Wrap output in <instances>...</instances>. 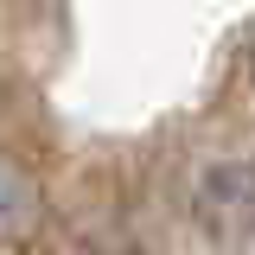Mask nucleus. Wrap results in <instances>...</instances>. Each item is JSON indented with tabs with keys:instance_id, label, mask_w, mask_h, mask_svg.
I'll return each mask as SVG.
<instances>
[{
	"instance_id": "nucleus-2",
	"label": "nucleus",
	"mask_w": 255,
	"mask_h": 255,
	"mask_svg": "<svg viewBox=\"0 0 255 255\" xmlns=\"http://www.w3.org/2000/svg\"><path fill=\"white\" fill-rule=\"evenodd\" d=\"M204 217L223 230H249L255 223V166H223L204 185Z\"/></svg>"
},
{
	"instance_id": "nucleus-1",
	"label": "nucleus",
	"mask_w": 255,
	"mask_h": 255,
	"mask_svg": "<svg viewBox=\"0 0 255 255\" xmlns=\"http://www.w3.org/2000/svg\"><path fill=\"white\" fill-rule=\"evenodd\" d=\"M32 230H38V179L19 153L0 147V249H19Z\"/></svg>"
}]
</instances>
